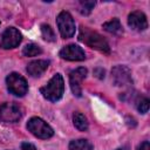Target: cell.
Wrapping results in <instances>:
<instances>
[{"instance_id":"16","label":"cell","mask_w":150,"mask_h":150,"mask_svg":"<svg viewBox=\"0 0 150 150\" xmlns=\"http://www.w3.org/2000/svg\"><path fill=\"white\" fill-rule=\"evenodd\" d=\"M41 53H42V49L35 43H28L22 49V54L25 56H29V57L30 56H36V55H39Z\"/></svg>"},{"instance_id":"19","label":"cell","mask_w":150,"mask_h":150,"mask_svg":"<svg viewBox=\"0 0 150 150\" xmlns=\"http://www.w3.org/2000/svg\"><path fill=\"white\" fill-rule=\"evenodd\" d=\"M95 6V1H81L80 2V12L83 15H88Z\"/></svg>"},{"instance_id":"3","label":"cell","mask_w":150,"mask_h":150,"mask_svg":"<svg viewBox=\"0 0 150 150\" xmlns=\"http://www.w3.org/2000/svg\"><path fill=\"white\" fill-rule=\"evenodd\" d=\"M27 129L38 138L47 139L50 138L54 135L53 129L41 118L39 117H32L27 123Z\"/></svg>"},{"instance_id":"15","label":"cell","mask_w":150,"mask_h":150,"mask_svg":"<svg viewBox=\"0 0 150 150\" xmlns=\"http://www.w3.org/2000/svg\"><path fill=\"white\" fill-rule=\"evenodd\" d=\"M73 122H74V125L76 127V129H79L80 131H86L88 129V121H87L86 116L81 112L74 114Z\"/></svg>"},{"instance_id":"14","label":"cell","mask_w":150,"mask_h":150,"mask_svg":"<svg viewBox=\"0 0 150 150\" xmlns=\"http://www.w3.org/2000/svg\"><path fill=\"white\" fill-rule=\"evenodd\" d=\"M69 150H93V144L87 139H74L69 143Z\"/></svg>"},{"instance_id":"12","label":"cell","mask_w":150,"mask_h":150,"mask_svg":"<svg viewBox=\"0 0 150 150\" xmlns=\"http://www.w3.org/2000/svg\"><path fill=\"white\" fill-rule=\"evenodd\" d=\"M48 66H49V61H47V60H36V61L30 62L27 66V73L33 77H38V76H41L47 70Z\"/></svg>"},{"instance_id":"20","label":"cell","mask_w":150,"mask_h":150,"mask_svg":"<svg viewBox=\"0 0 150 150\" xmlns=\"http://www.w3.org/2000/svg\"><path fill=\"white\" fill-rule=\"evenodd\" d=\"M21 150H36L35 145H33L32 143H28V142H23L21 144Z\"/></svg>"},{"instance_id":"5","label":"cell","mask_w":150,"mask_h":150,"mask_svg":"<svg viewBox=\"0 0 150 150\" xmlns=\"http://www.w3.org/2000/svg\"><path fill=\"white\" fill-rule=\"evenodd\" d=\"M6 83H7L8 90L16 96H23L28 91L27 81L18 73L9 74L6 79Z\"/></svg>"},{"instance_id":"4","label":"cell","mask_w":150,"mask_h":150,"mask_svg":"<svg viewBox=\"0 0 150 150\" xmlns=\"http://www.w3.org/2000/svg\"><path fill=\"white\" fill-rule=\"evenodd\" d=\"M60 34L63 39H69L75 34V22L68 12H61L56 18Z\"/></svg>"},{"instance_id":"7","label":"cell","mask_w":150,"mask_h":150,"mask_svg":"<svg viewBox=\"0 0 150 150\" xmlns=\"http://www.w3.org/2000/svg\"><path fill=\"white\" fill-rule=\"evenodd\" d=\"M20 42H21L20 32L14 27H8L1 35L0 47H2L4 49H11V48H15Z\"/></svg>"},{"instance_id":"11","label":"cell","mask_w":150,"mask_h":150,"mask_svg":"<svg viewBox=\"0 0 150 150\" xmlns=\"http://www.w3.org/2000/svg\"><path fill=\"white\" fill-rule=\"evenodd\" d=\"M128 23L129 26L135 30H144L148 27V20L144 13L139 11H135L129 14L128 16Z\"/></svg>"},{"instance_id":"9","label":"cell","mask_w":150,"mask_h":150,"mask_svg":"<svg viewBox=\"0 0 150 150\" xmlns=\"http://www.w3.org/2000/svg\"><path fill=\"white\" fill-rule=\"evenodd\" d=\"M111 76H112V81L116 86L122 87V86H128V84L132 83L131 71L125 66L114 67L112 70H111Z\"/></svg>"},{"instance_id":"8","label":"cell","mask_w":150,"mask_h":150,"mask_svg":"<svg viewBox=\"0 0 150 150\" xmlns=\"http://www.w3.org/2000/svg\"><path fill=\"white\" fill-rule=\"evenodd\" d=\"M21 115V109L15 103H4L0 105V120L4 122H16Z\"/></svg>"},{"instance_id":"10","label":"cell","mask_w":150,"mask_h":150,"mask_svg":"<svg viewBox=\"0 0 150 150\" xmlns=\"http://www.w3.org/2000/svg\"><path fill=\"white\" fill-rule=\"evenodd\" d=\"M60 56L68 61H82L86 59V53L76 45H68L60 50Z\"/></svg>"},{"instance_id":"21","label":"cell","mask_w":150,"mask_h":150,"mask_svg":"<svg viewBox=\"0 0 150 150\" xmlns=\"http://www.w3.org/2000/svg\"><path fill=\"white\" fill-rule=\"evenodd\" d=\"M137 150H150V144H149V142H148V141H144L143 143H141Z\"/></svg>"},{"instance_id":"18","label":"cell","mask_w":150,"mask_h":150,"mask_svg":"<svg viewBox=\"0 0 150 150\" xmlns=\"http://www.w3.org/2000/svg\"><path fill=\"white\" fill-rule=\"evenodd\" d=\"M137 110L142 114H146L149 110V100L146 97H139L137 103H136Z\"/></svg>"},{"instance_id":"17","label":"cell","mask_w":150,"mask_h":150,"mask_svg":"<svg viewBox=\"0 0 150 150\" xmlns=\"http://www.w3.org/2000/svg\"><path fill=\"white\" fill-rule=\"evenodd\" d=\"M41 33H42V36L45 40L49 41V42H54L56 40V36H55V33L53 30V28L49 26V25H41Z\"/></svg>"},{"instance_id":"6","label":"cell","mask_w":150,"mask_h":150,"mask_svg":"<svg viewBox=\"0 0 150 150\" xmlns=\"http://www.w3.org/2000/svg\"><path fill=\"white\" fill-rule=\"evenodd\" d=\"M87 75V69L84 67H79L70 71L69 74V83L71 91L75 96L80 97L82 94V81Z\"/></svg>"},{"instance_id":"1","label":"cell","mask_w":150,"mask_h":150,"mask_svg":"<svg viewBox=\"0 0 150 150\" xmlns=\"http://www.w3.org/2000/svg\"><path fill=\"white\" fill-rule=\"evenodd\" d=\"M79 39L94 49H97V50L105 53V54L110 53V47H109L107 40L101 34H98L95 30H91L88 27H83V26L81 27Z\"/></svg>"},{"instance_id":"2","label":"cell","mask_w":150,"mask_h":150,"mask_svg":"<svg viewBox=\"0 0 150 150\" xmlns=\"http://www.w3.org/2000/svg\"><path fill=\"white\" fill-rule=\"evenodd\" d=\"M42 96L52 102L59 101L64 91V82L60 74H55L46 86H43L40 89Z\"/></svg>"},{"instance_id":"13","label":"cell","mask_w":150,"mask_h":150,"mask_svg":"<svg viewBox=\"0 0 150 150\" xmlns=\"http://www.w3.org/2000/svg\"><path fill=\"white\" fill-rule=\"evenodd\" d=\"M103 28L104 30H107L108 33H111L114 35H121L123 33V28H122V25L118 19H112L108 22H104L103 23Z\"/></svg>"},{"instance_id":"22","label":"cell","mask_w":150,"mask_h":150,"mask_svg":"<svg viewBox=\"0 0 150 150\" xmlns=\"http://www.w3.org/2000/svg\"><path fill=\"white\" fill-rule=\"evenodd\" d=\"M116 150H129V148H128V146H122V148H118V149H116Z\"/></svg>"}]
</instances>
